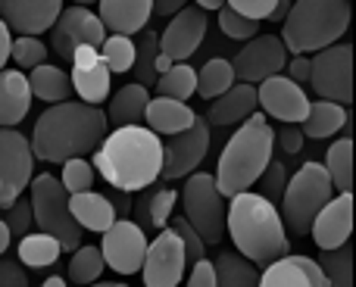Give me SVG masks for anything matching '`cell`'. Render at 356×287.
Returning a JSON list of instances; mask_svg holds the SVG:
<instances>
[{"instance_id": "6da1fadb", "label": "cell", "mask_w": 356, "mask_h": 287, "mask_svg": "<svg viewBox=\"0 0 356 287\" xmlns=\"http://www.w3.org/2000/svg\"><path fill=\"white\" fill-rule=\"evenodd\" d=\"M106 138V116L81 100H63L44 110L31 131V156L44 163L85 159Z\"/></svg>"}, {"instance_id": "7a4b0ae2", "label": "cell", "mask_w": 356, "mask_h": 287, "mask_svg": "<svg viewBox=\"0 0 356 287\" xmlns=\"http://www.w3.org/2000/svg\"><path fill=\"white\" fill-rule=\"evenodd\" d=\"M94 165L104 175V181L116 190L135 194L160 178L163 169V141L150 129L129 125L116 129L104 138V144L94 153Z\"/></svg>"}, {"instance_id": "3957f363", "label": "cell", "mask_w": 356, "mask_h": 287, "mask_svg": "<svg viewBox=\"0 0 356 287\" xmlns=\"http://www.w3.org/2000/svg\"><path fill=\"white\" fill-rule=\"evenodd\" d=\"M225 231L232 234L238 256H244L247 263L269 265L291 253V238L278 209L250 190L232 197V206L225 209Z\"/></svg>"}, {"instance_id": "277c9868", "label": "cell", "mask_w": 356, "mask_h": 287, "mask_svg": "<svg viewBox=\"0 0 356 287\" xmlns=\"http://www.w3.org/2000/svg\"><path fill=\"white\" fill-rule=\"evenodd\" d=\"M347 25H350L347 0H297L284 16L278 41H282L284 54H319V50L338 44Z\"/></svg>"}, {"instance_id": "5b68a950", "label": "cell", "mask_w": 356, "mask_h": 287, "mask_svg": "<svg viewBox=\"0 0 356 287\" xmlns=\"http://www.w3.org/2000/svg\"><path fill=\"white\" fill-rule=\"evenodd\" d=\"M275 150V135H272L269 122L250 125L244 122L232 138H228L225 150L219 156V169H216V188L222 197L244 194L247 188L259 181Z\"/></svg>"}, {"instance_id": "8992f818", "label": "cell", "mask_w": 356, "mask_h": 287, "mask_svg": "<svg viewBox=\"0 0 356 287\" xmlns=\"http://www.w3.org/2000/svg\"><path fill=\"white\" fill-rule=\"evenodd\" d=\"M334 197L332 178H328L322 163H303L297 169V175L284 184L282 194V225H288L284 231L291 234H309L316 215L325 209V203Z\"/></svg>"}, {"instance_id": "52a82bcc", "label": "cell", "mask_w": 356, "mask_h": 287, "mask_svg": "<svg viewBox=\"0 0 356 287\" xmlns=\"http://www.w3.org/2000/svg\"><path fill=\"white\" fill-rule=\"evenodd\" d=\"M29 203H31V222H38V231L60 240L63 250H79L81 247V228L75 225L69 213V194L63 190L60 178L50 172L29 181Z\"/></svg>"}, {"instance_id": "ba28073f", "label": "cell", "mask_w": 356, "mask_h": 287, "mask_svg": "<svg viewBox=\"0 0 356 287\" xmlns=\"http://www.w3.org/2000/svg\"><path fill=\"white\" fill-rule=\"evenodd\" d=\"M181 203H184V222L200 234L203 244H219L225 238V203L222 194L216 188V178L207 172H197L188 178L181 190Z\"/></svg>"}, {"instance_id": "9c48e42d", "label": "cell", "mask_w": 356, "mask_h": 287, "mask_svg": "<svg viewBox=\"0 0 356 287\" xmlns=\"http://www.w3.org/2000/svg\"><path fill=\"white\" fill-rule=\"evenodd\" d=\"M309 85L325 104L347 106L353 100V47L332 44L309 60Z\"/></svg>"}, {"instance_id": "30bf717a", "label": "cell", "mask_w": 356, "mask_h": 287, "mask_svg": "<svg viewBox=\"0 0 356 287\" xmlns=\"http://www.w3.org/2000/svg\"><path fill=\"white\" fill-rule=\"evenodd\" d=\"M31 156L29 138L16 129H0V209H10L22 197L31 181Z\"/></svg>"}, {"instance_id": "8fae6325", "label": "cell", "mask_w": 356, "mask_h": 287, "mask_svg": "<svg viewBox=\"0 0 356 287\" xmlns=\"http://www.w3.org/2000/svg\"><path fill=\"white\" fill-rule=\"evenodd\" d=\"M106 41V31L100 25L97 13H91L88 6H66L56 16L54 28H50V47L54 54H60L63 60H72V54L79 47H94Z\"/></svg>"}, {"instance_id": "7c38bea8", "label": "cell", "mask_w": 356, "mask_h": 287, "mask_svg": "<svg viewBox=\"0 0 356 287\" xmlns=\"http://www.w3.org/2000/svg\"><path fill=\"white\" fill-rule=\"evenodd\" d=\"M184 247L181 238L172 231V228H163L156 231L154 244H147V253H144V284L147 287H178V281L184 278Z\"/></svg>"}, {"instance_id": "4fadbf2b", "label": "cell", "mask_w": 356, "mask_h": 287, "mask_svg": "<svg viewBox=\"0 0 356 287\" xmlns=\"http://www.w3.org/2000/svg\"><path fill=\"white\" fill-rule=\"evenodd\" d=\"M144 253H147V234L131 219H116L104 231L100 256L119 275H135L144 263Z\"/></svg>"}, {"instance_id": "5bb4252c", "label": "cell", "mask_w": 356, "mask_h": 287, "mask_svg": "<svg viewBox=\"0 0 356 287\" xmlns=\"http://www.w3.org/2000/svg\"><path fill=\"white\" fill-rule=\"evenodd\" d=\"M284 66H288V54H284L278 35H257L241 47L238 60H232L234 79H241V85H263L266 79L278 75Z\"/></svg>"}, {"instance_id": "9a60e30c", "label": "cell", "mask_w": 356, "mask_h": 287, "mask_svg": "<svg viewBox=\"0 0 356 287\" xmlns=\"http://www.w3.org/2000/svg\"><path fill=\"white\" fill-rule=\"evenodd\" d=\"M209 150V125L203 116L194 119V125H191L188 131H181V135H172L163 147V169L160 175L166 178V181H172V178H184L188 172H194L197 165L203 163V156H207Z\"/></svg>"}, {"instance_id": "2e32d148", "label": "cell", "mask_w": 356, "mask_h": 287, "mask_svg": "<svg viewBox=\"0 0 356 287\" xmlns=\"http://www.w3.org/2000/svg\"><path fill=\"white\" fill-rule=\"evenodd\" d=\"M257 106H263L282 125H300L309 113V97L288 75H272L257 88Z\"/></svg>"}, {"instance_id": "e0dca14e", "label": "cell", "mask_w": 356, "mask_h": 287, "mask_svg": "<svg viewBox=\"0 0 356 287\" xmlns=\"http://www.w3.org/2000/svg\"><path fill=\"white\" fill-rule=\"evenodd\" d=\"M207 38V13L197 10V3H184L181 13H175L160 38V54L172 63H181L194 54Z\"/></svg>"}, {"instance_id": "ac0fdd59", "label": "cell", "mask_w": 356, "mask_h": 287, "mask_svg": "<svg viewBox=\"0 0 356 287\" xmlns=\"http://www.w3.org/2000/svg\"><path fill=\"white\" fill-rule=\"evenodd\" d=\"M60 13V0H0V22L22 38H38L41 31L54 28Z\"/></svg>"}, {"instance_id": "d6986e66", "label": "cell", "mask_w": 356, "mask_h": 287, "mask_svg": "<svg viewBox=\"0 0 356 287\" xmlns=\"http://www.w3.org/2000/svg\"><path fill=\"white\" fill-rule=\"evenodd\" d=\"M72 91L81 97V104L97 106L100 100L110 97V69L100 60L94 47H79L72 54V75H69Z\"/></svg>"}, {"instance_id": "ffe728a7", "label": "cell", "mask_w": 356, "mask_h": 287, "mask_svg": "<svg viewBox=\"0 0 356 287\" xmlns=\"http://www.w3.org/2000/svg\"><path fill=\"white\" fill-rule=\"evenodd\" d=\"M313 240L319 250H334V247L347 244L353 231V194H338L325 203L313 222Z\"/></svg>"}, {"instance_id": "44dd1931", "label": "cell", "mask_w": 356, "mask_h": 287, "mask_svg": "<svg viewBox=\"0 0 356 287\" xmlns=\"http://www.w3.org/2000/svg\"><path fill=\"white\" fill-rule=\"evenodd\" d=\"M259 287H328L316 259L309 256H282L266 265L259 275Z\"/></svg>"}, {"instance_id": "7402d4cb", "label": "cell", "mask_w": 356, "mask_h": 287, "mask_svg": "<svg viewBox=\"0 0 356 287\" xmlns=\"http://www.w3.org/2000/svg\"><path fill=\"white\" fill-rule=\"evenodd\" d=\"M150 16H154L150 0H104L97 6V19L104 25V31H113V35L122 38L144 31Z\"/></svg>"}, {"instance_id": "603a6c76", "label": "cell", "mask_w": 356, "mask_h": 287, "mask_svg": "<svg viewBox=\"0 0 356 287\" xmlns=\"http://www.w3.org/2000/svg\"><path fill=\"white\" fill-rule=\"evenodd\" d=\"M31 106L29 79L22 72L3 69L0 72V129H16Z\"/></svg>"}, {"instance_id": "cb8c5ba5", "label": "cell", "mask_w": 356, "mask_h": 287, "mask_svg": "<svg viewBox=\"0 0 356 287\" xmlns=\"http://www.w3.org/2000/svg\"><path fill=\"white\" fill-rule=\"evenodd\" d=\"M144 119H147L150 131L154 135H181L194 125L197 113L191 110L188 104H178V100H169V97H154L144 110Z\"/></svg>"}, {"instance_id": "d4e9b609", "label": "cell", "mask_w": 356, "mask_h": 287, "mask_svg": "<svg viewBox=\"0 0 356 287\" xmlns=\"http://www.w3.org/2000/svg\"><path fill=\"white\" fill-rule=\"evenodd\" d=\"M250 113H257V88L238 85L228 88L222 97H216L203 119H207V125H234L241 119H247Z\"/></svg>"}, {"instance_id": "484cf974", "label": "cell", "mask_w": 356, "mask_h": 287, "mask_svg": "<svg viewBox=\"0 0 356 287\" xmlns=\"http://www.w3.org/2000/svg\"><path fill=\"white\" fill-rule=\"evenodd\" d=\"M175 200L178 194L169 188H156V190H144L141 197H138V206H131V213H138V222L135 225L141 228L144 234L147 231H163L169 222V215H172L175 209Z\"/></svg>"}, {"instance_id": "4316f807", "label": "cell", "mask_w": 356, "mask_h": 287, "mask_svg": "<svg viewBox=\"0 0 356 287\" xmlns=\"http://www.w3.org/2000/svg\"><path fill=\"white\" fill-rule=\"evenodd\" d=\"M69 213H72L75 225L88 228V231H106V228L116 222V213L106 203L104 194L97 190H85V194L69 197Z\"/></svg>"}, {"instance_id": "83f0119b", "label": "cell", "mask_w": 356, "mask_h": 287, "mask_svg": "<svg viewBox=\"0 0 356 287\" xmlns=\"http://www.w3.org/2000/svg\"><path fill=\"white\" fill-rule=\"evenodd\" d=\"M150 104V94L147 88L141 85H125L113 94L110 100V110L104 113L106 116V125H116V129H129V125H138L144 119V110Z\"/></svg>"}, {"instance_id": "f1b7e54d", "label": "cell", "mask_w": 356, "mask_h": 287, "mask_svg": "<svg viewBox=\"0 0 356 287\" xmlns=\"http://www.w3.org/2000/svg\"><path fill=\"white\" fill-rule=\"evenodd\" d=\"M344 125H347V106L325 104V100H319V104H309L307 119H303L297 129H300L303 138H313V141H319V138L338 135Z\"/></svg>"}, {"instance_id": "f546056e", "label": "cell", "mask_w": 356, "mask_h": 287, "mask_svg": "<svg viewBox=\"0 0 356 287\" xmlns=\"http://www.w3.org/2000/svg\"><path fill=\"white\" fill-rule=\"evenodd\" d=\"M316 265L319 272L325 275L328 287H353V250H350V240L334 250H319L316 256Z\"/></svg>"}, {"instance_id": "4dcf8cb0", "label": "cell", "mask_w": 356, "mask_h": 287, "mask_svg": "<svg viewBox=\"0 0 356 287\" xmlns=\"http://www.w3.org/2000/svg\"><path fill=\"white\" fill-rule=\"evenodd\" d=\"M216 287H259V272L253 263H247L238 253H222L213 263Z\"/></svg>"}, {"instance_id": "1f68e13d", "label": "cell", "mask_w": 356, "mask_h": 287, "mask_svg": "<svg viewBox=\"0 0 356 287\" xmlns=\"http://www.w3.org/2000/svg\"><path fill=\"white\" fill-rule=\"evenodd\" d=\"M25 79H29V91L35 94V97L47 100V104H63V100L69 97V91H72L69 75L56 66H38V69H31V75H25Z\"/></svg>"}, {"instance_id": "d6a6232c", "label": "cell", "mask_w": 356, "mask_h": 287, "mask_svg": "<svg viewBox=\"0 0 356 287\" xmlns=\"http://www.w3.org/2000/svg\"><path fill=\"white\" fill-rule=\"evenodd\" d=\"M63 247L56 238H50V234H25L22 240H19V263L29 265V269H47V265H54L56 259H60Z\"/></svg>"}, {"instance_id": "836d02e7", "label": "cell", "mask_w": 356, "mask_h": 287, "mask_svg": "<svg viewBox=\"0 0 356 287\" xmlns=\"http://www.w3.org/2000/svg\"><path fill=\"white\" fill-rule=\"evenodd\" d=\"M325 172L332 178V188H341V194H350L353 188V141L350 138H341L328 147L325 153Z\"/></svg>"}, {"instance_id": "e575fe53", "label": "cell", "mask_w": 356, "mask_h": 287, "mask_svg": "<svg viewBox=\"0 0 356 287\" xmlns=\"http://www.w3.org/2000/svg\"><path fill=\"white\" fill-rule=\"evenodd\" d=\"M156 54H160V35L150 28L138 31V41H135V66H131V72H135V81L131 85H141V88H154L156 85Z\"/></svg>"}, {"instance_id": "d590c367", "label": "cell", "mask_w": 356, "mask_h": 287, "mask_svg": "<svg viewBox=\"0 0 356 287\" xmlns=\"http://www.w3.org/2000/svg\"><path fill=\"white\" fill-rule=\"evenodd\" d=\"M228 88H234L232 60H222V56H216V60H209L207 66L197 72V91L194 94H200V97L209 100V104H213L216 97H222Z\"/></svg>"}, {"instance_id": "8d00e7d4", "label": "cell", "mask_w": 356, "mask_h": 287, "mask_svg": "<svg viewBox=\"0 0 356 287\" xmlns=\"http://www.w3.org/2000/svg\"><path fill=\"white\" fill-rule=\"evenodd\" d=\"M156 91H160V97L188 104V97L197 91V72L188 63H175L169 72H163L160 79H156Z\"/></svg>"}, {"instance_id": "74e56055", "label": "cell", "mask_w": 356, "mask_h": 287, "mask_svg": "<svg viewBox=\"0 0 356 287\" xmlns=\"http://www.w3.org/2000/svg\"><path fill=\"white\" fill-rule=\"evenodd\" d=\"M104 256H100V247H79L72 250V263H69V281L72 284H94L104 272Z\"/></svg>"}, {"instance_id": "f35d334b", "label": "cell", "mask_w": 356, "mask_h": 287, "mask_svg": "<svg viewBox=\"0 0 356 287\" xmlns=\"http://www.w3.org/2000/svg\"><path fill=\"white\" fill-rule=\"evenodd\" d=\"M100 60L106 63L110 75L113 72H131V66H135V38L106 35V41L100 44Z\"/></svg>"}, {"instance_id": "ab89813d", "label": "cell", "mask_w": 356, "mask_h": 287, "mask_svg": "<svg viewBox=\"0 0 356 287\" xmlns=\"http://www.w3.org/2000/svg\"><path fill=\"white\" fill-rule=\"evenodd\" d=\"M60 184L69 197L85 194V190H91V184H94V165L88 163V159H69V163H63V181Z\"/></svg>"}, {"instance_id": "60d3db41", "label": "cell", "mask_w": 356, "mask_h": 287, "mask_svg": "<svg viewBox=\"0 0 356 287\" xmlns=\"http://www.w3.org/2000/svg\"><path fill=\"white\" fill-rule=\"evenodd\" d=\"M10 56L16 60L19 69H38L47 60V47H44L38 38H16L10 47Z\"/></svg>"}, {"instance_id": "b9f144b4", "label": "cell", "mask_w": 356, "mask_h": 287, "mask_svg": "<svg viewBox=\"0 0 356 287\" xmlns=\"http://www.w3.org/2000/svg\"><path fill=\"white\" fill-rule=\"evenodd\" d=\"M172 231L181 238V247H184V263L188 265H194V263H200V259H207V244L200 240V234L194 231V228L184 222V215H178V219H172Z\"/></svg>"}, {"instance_id": "7bdbcfd3", "label": "cell", "mask_w": 356, "mask_h": 287, "mask_svg": "<svg viewBox=\"0 0 356 287\" xmlns=\"http://www.w3.org/2000/svg\"><path fill=\"white\" fill-rule=\"evenodd\" d=\"M219 25L228 38H234V41H253V38L259 35V22H250V19L238 16V13H232L228 6L219 10Z\"/></svg>"}, {"instance_id": "ee69618b", "label": "cell", "mask_w": 356, "mask_h": 287, "mask_svg": "<svg viewBox=\"0 0 356 287\" xmlns=\"http://www.w3.org/2000/svg\"><path fill=\"white\" fill-rule=\"evenodd\" d=\"M284 184H288V178H284V165L275 163V159H269L266 172L259 175V197L275 206V203L282 200V194H284Z\"/></svg>"}, {"instance_id": "f6af8a7d", "label": "cell", "mask_w": 356, "mask_h": 287, "mask_svg": "<svg viewBox=\"0 0 356 287\" xmlns=\"http://www.w3.org/2000/svg\"><path fill=\"white\" fill-rule=\"evenodd\" d=\"M6 228H10V238H25L31 228V203L25 200V197H19L16 203L10 206V213H6Z\"/></svg>"}, {"instance_id": "bcb514c9", "label": "cell", "mask_w": 356, "mask_h": 287, "mask_svg": "<svg viewBox=\"0 0 356 287\" xmlns=\"http://www.w3.org/2000/svg\"><path fill=\"white\" fill-rule=\"evenodd\" d=\"M232 13H238V16L250 19V22H259V19H269L272 10H275V0H232V3H225Z\"/></svg>"}, {"instance_id": "7dc6e473", "label": "cell", "mask_w": 356, "mask_h": 287, "mask_svg": "<svg viewBox=\"0 0 356 287\" xmlns=\"http://www.w3.org/2000/svg\"><path fill=\"white\" fill-rule=\"evenodd\" d=\"M0 287H29L22 263H16L13 256H0Z\"/></svg>"}, {"instance_id": "c3c4849f", "label": "cell", "mask_w": 356, "mask_h": 287, "mask_svg": "<svg viewBox=\"0 0 356 287\" xmlns=\"http://www.w3.org/2000/svg\"><path fill=\"white\" fill-rule=\"evenodd\" d=\"M272 135H275V141L284 153H300L303 150V135H300L297 125H282V129L272 131Z\"/></svg>"}, {"instance_id": "681fc988", "label": "cell", "mask_w": 356, "mask_h": 287, "mask_svg": "<svg viewBox=\"0 0 356 287\" xmlns=\"http://www.w3.org/2000/svg\"><path fill=\"white\" fill-rule=\"evenodd\" d=\"M188 287H216V269L209 259L194 263V269H191V275H188Z\"/></svg>"}, {"instance_id": "f907efd6", "label": "cell", "mask_w": 356, "mask_h": 287, "mask_svg": "<svg viewBox=\"0 0 356 287\" xmlns=\"http://www.w3.org/2000/svg\"><path fill=\"white\" fill-rule=\"evenodd\" d=\"M106 203L113 206V213H116V219H129L131 215V194H125V190H116V188H106Z\"/></svg>"}, {"instance_id": "816d5d0a", "label": "cell", "mask_w": 356, "mask_h": 287, "mask_svg": "<svg viewBox=\"0 0 356 287\" xmlns=\"http://www.w3.org/2000/svg\"><path fill=\"white\" fill-rule=\"evenodd\" d=\"M288 79L294 81V85H303V81H309V60L307 56H294L291 60V66H288Z\"/></svg>"}, {"instance_id": "f5cc1de1", "label": "cell", "mask_w": 356, "mask_h": 287, "mask_svg": "<svg viewBox=\"0 0 356 287\" xmlns=\"http://www.w3.org/2000/svg\"><path fill=\"white\" fill-rule=\"evenodd\" d=\"M181 0H156V3H150V13H156V16H175V13H181Z\"/></svg>"}, {"instance_id": "db71d44e", "label": "cell", "mask_w": 356, "mask_h": 287, "mask_svg": "<svg viewBox=\"0 0 356 287\" xmlns=\"http://www.w3.org/2000/svg\"><path fill=\"white\" fill-rule=\"evenodd\" d=\"M10 47H13V38H10V28L0 22V72H3L6 60H10Z\"/></svg>"}, {"instance_id": "11a10c76", "label": "cell", "mask_w": 356, "mask_h": 287, "mask_svg": "<svg viewBox=\"0 0 356 287\" xmlns=\"http://www.w3.org/2000/svg\"><path fill=\"white\" fill-rule=\"evenodd\" d=\"M175 63L169 60V56H163V54H156V63H154V69H156V79H160L163 72H169V69H172Z\"/></svg>"}, {"instance_id": "9f6ffc18", "label": "cell", "mask_w": 356, "mask_h": 287, "mask_svg": "<svg viewBox=\"0 0 356 287\" xmlns=\"http://www.w3.org/2000/svg\"><path fill=\"white\" fill-rule=\"evenodd\" d=\"M288 10H291V3L288 0H282V3H275V10H272V22H284V16H288Z\"/></svg>"}, {"instance_id": "6f0895ef", "label": "cell", "mask_w": 356, "mask_h": 287, "mask_svg": "<svg viewBox=\"0 0 356 287\" xmlns=\"http://www.w3.org/2000/svg\"><path fill=\"white\" fill-rule=\"evenodd\" d=\"M6 247H10V228H6V222L0 219V256L6 253Z\"/></svg>"}, {"instance_id": "680465c9", "label": "cell", "mask_w": 356, "mask_h": 287, "mask_svg": "<svg viewBox=\"0 0 356 287\" xmlns=\"http://www.w3.org/2000/svg\"><path fill=\"white\" fill-rule=\"evenodd\" d=\"M222 6H225L222 0H200V3H197V10L207 13V10H222Z\"/></svg>"}, {"instance_id": "91938a15", "label": "cell", "mask_w": 356, "mask_h": 287, "mask_svg": "<svg viewBox=\"0 0 356 287\" xmlns=\"http://www.w3.org/2000/svg\"><path fill=\"white\" fill-rule=\"evenodd\" d=\"M41 287H66V281H63L60 275H54V278H47V281H44Z\"/></svg>"}, {"instance_id": "94428289", "label": "cell", "mask_w": 356, "mask_h": 287, "mask_svg": "<svg viewBox=\"0 0 356 287\" xmlns=\"http://www.w3.org/2000/svg\"><path fill=\"white\" fill-rule=\"evenodd\" d=\"M91 287V284H88ZM94 287H129V284H94Z\"/></svg>"}]
</instances>
